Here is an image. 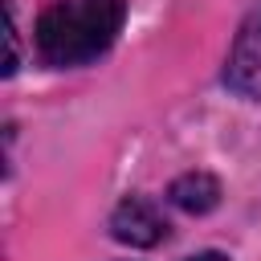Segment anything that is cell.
<instances>
[{"label": "cell", "instance_id": "obj_1", "mask_svg": "<svg viewBox=\"0 0 261 261\" xmlns=\"http://www.w3.org/2000/svg\"><path fill=\"white\" fill-rule=\"evenodd\" d=\"M122 16V0H57L37 20V53L45 65H86L114 45Z\"/></svg>", "mask_w": 261, "mask_h": 261}, {"label": "cell", "instance_id": "obj_2", "mask_svg": "<svg viewBox=\"0 0 261 261\" xmlns=\"http://www.w3.org/2000/svg\"><path fill=\"white\" fill-rule=\"evenodd\" d=\"M224 82L241 98H261V4L245 16V24H241V33L228 49Z\"/></svg>", "mask_w": 261, "mask_h": 261}, {"label": "cell", "instance_id": "obj_3", "mask_svg": "<svg viewBox=\"0 0 261 261\" xmlns=\"http://www.w3.org/2000/svg\"><path fill=\"white\" fill-rule=\"evenodd\" d=\"M110 232H114V241H122V245L147 249V245L163 241L167 224H163V216H159V208H155L151 200L130 196V200H122V204L114 208V216H110Z\"/></svg>", "mask_w": 261, "mask_h": 261}, {"label": "cell", "instance_id": "obj_4", "mask_svg": "<svg viewBox=\"0 0 261 261\" xmlns=\"http://www.w3.org/2000/svg\"><path fill=\"white\" fill-rule=\"evenodd\" d=\"M167 200L175 204V208H184V212H212L216 204H220V184L208 175V171H188V175H179L171 188H167Z\"/></svg>", "mask_w": 261, "mask_h": 261}, {"label": "cell", "instance_id": "obj_5", "mask_svg": "<svg viewBox=\"0 0 261 261\" xmlns=\"http://www.w3.org/2000/svg\"><path fill=\"white\" fill-rule=\"evenodd\" d=\"M4 29H8V57H4V73H16L20 49H16V12H12V0H4Z\"/></svg>", "mask_w": 261, "mask_h": 261}, {"label": "cell", "instance_id": "obj_6", "mask_svg": "<svg viewBox=\"0 0 261 261\" xmlns=\"http://www.w3.org/2000/svg\"><path fill=\"white\" fill-rule=\"evenodd\" d=\"M188 261H228V257L216 253V249H208V253H196V257H188Z\"/></svg>", "mask_w": 261, "mask_h": 261}]
</instances>
